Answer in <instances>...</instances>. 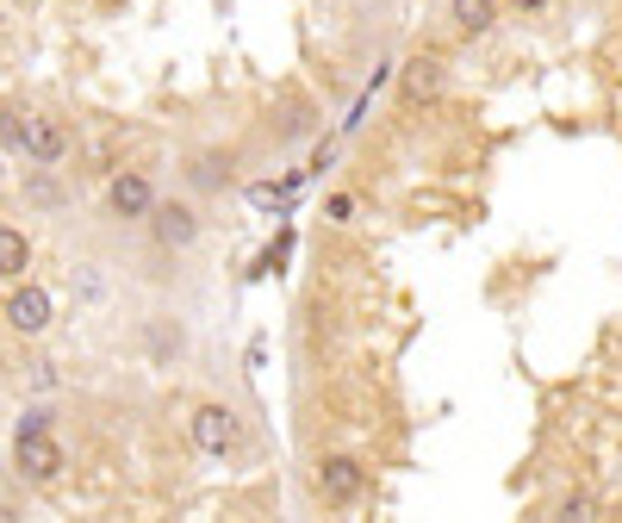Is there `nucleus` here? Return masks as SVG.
Instances as JSON below:
<instances>
[{
  "mask_svg": "<svg viewBox=\"0 0 622 523\" xmlns=\"http://www.w3.org/2000/svg\"><path fill=\"white\" fill-rule=\"evenodd\" d=\"M7 324H13L19 336L50 331V293H44V286H19L13 300H7Z\"/></svg>",
  "mask_w": 622,
  "mask_h": 523,
  "instance_id": "0eeeda50",
  "label": "nucleus"
},
{
  "mask_svg": "<svg viewBox=\"0 0 622 523\" xmlns=\"http://www.w3.org/2000/svg\"><path fill=\"white\" fill-rule=\"evenodd\" d=\"M193 181H200V188H224V181H231V162L218 169V157H200L193 162Z\"/></svg>",
  "mask_w": 622,
  "mask_h": 523,
  "instance_id": "9b49d317",
  "label": "nucleus"
},
{
  "mask_svg": "<svg viewBox=\"0 0 622 523\" xmlns=\"http://www.w3.org/2000/svg\"><path fill=\"white\" fill-rule=\"evenodd\" d=\"M399 94H404V107H423V100L442 94V57H411L399 69Z\"/></svg>",
  "mask_w": 622,
  "mask_h": 523,
  "instance_id": "423d86ee",
  "label": "nucleus"
},
{
  "mask_svg": "<svg viewBox=\"0 0 622 523\" xmlns=\"http://www.w3.org/2000/svg\"><path fill=\"white\" fill-rule=\"evenodd\" d=\"M454 26L466 38H485L498 26V0H454Z\"/></svg>",
  "mask_w": 622,
  "mask_h": 523,
  "instance_id": "9d476101",
  "label": "nucleus"
},
{
  "mask_svg": "<svg viewBox=\"0 0 622 523\" xmlns=\"http://www.w3.org/2000/svg\"><path fill=\"white\" fill-rule=\"evenodd\" d=\"M311 492H318L324 505H355L361 492H368V467H361L355 455H324L318 474H311Z\"/></svg>",
  "mask_w": 622,
  "mask_h": 523,
  "instance_id": "f03ea898",
  "label": "nucleus"
},
{
  "mask_svg": "<svg viewBox=\"0 0 622 523\" xmlns=\"http://www.w3.org/2000/svg\"><path fill=\"white\" fill-rule=\"evenodd\" d=\"M324 219L330 224H349V219H355V200H349V193H337V200L324 207Z\"/></svg>",
  "mask_w": 622,
  "mask_h": 523,
  "instance_id": "f8f14e48",
  "label": "nucleus"
},
{
  "mask_svg": "<svg viewBox=\"0 0 622 523\" xmlns=\"http://www.w3.org/2000/svg\"><path fill=\"white\" fill-rule=\"evenodd\" d=\"M19 150L50 169V162L69 157V131H62L57 119H44V112H26V119H19Z\"/></svg>",
  "mask_w": 622,
  "mask_h": 523,
  "instance_id": "39448f33",
  "label": "nucleus"
},
{
  "mask_svg": "<svg viewBox=\"0 0 622 523\" xmlns=\"http://www.w3.org/2000/svg\"><path fill=\"white\" fill-rule=\"evenodd\" d=\"M31 269V238L13 231V224H0V281H19Z\"/></svg>",
  "mask_w": 622,
  "mask_h": 523,
  "instance_id": "1a4fd4ad",
  "label": "nucleus"
},
{
  "mask_svg": "<svg viewBox=\"0 0 622 523\" xmlns=\"http://www.w3.org/2000/svg\"><path fill=\"white\" fill-rule=\"evenodd\" d=\"M143 219H150V238L162 250H193V238H200V212L181 207V200H156Z\"/></svg>",
  "mask_w": 622,
  "mask_h": 523,
  "instance_id": "20e7f679",
  "label": "nucleus"
},
{
  "mask_svg": "<svg viewBox=\"0 0 622 523\" xmlns=\"http://www.w3.org/2000/svg\"><path fill=\"white\" fill-rule=\"evenodd\" d=\"M107 207L119 212V219H143V212L156 207V188L143 181V174H112V188H107Z\"/></svg>",
  "mask_w": 622,
  "mask_h": 523,
  "instance_id": "6e6552de",
  "label": "nucleus"
},
{
  "mask_svg": "<svg viewBox=\"0 0 622 523\" xmlns=\"http://www.w3.org/2000/svg\"><path fill=\"white\" fill-rule=\"evenodd\" d=\"M516 13H548V0H511Z\"/></svg>",
  "mask_w": 622,
  "mask_h": 523,
  "instance_id": "ddd939ff",
  "label": "nucleus"
},
{
  "mask_svg": "<svg viewBox=\"0 0 622 523\" xmlns=\"http://www.w3.org/2000/svg\"><path fill=\"white\" fill-rule=\"evenodd\" d=\"M13 461H19V474H26L31 486H50V480L69 467L62 443L50 436V412H26V424H19V443H13Z\"/></svg>",
  "mask_w": 622,
  "mask_h": 523,
  "instance_id": "f257e3e1",
  "label": "nucleus"
},
{
  "mask_svg": "<svg viewBox=\"0 0 622 523\" xmlns=\"http://www.w3.org/2000/svg\"><path fill=\"white\" fill-rule=\"evenodd\" d=\"M193 449H205V455H237V449H243V418H237L231 405H200V412H193Z\"/></svg>",
  "mask_w": 622,
  "mask_h": 523,
  "instance_id": "7ed1b4c3",
  "label": "nucleus"
}]
</instances>
